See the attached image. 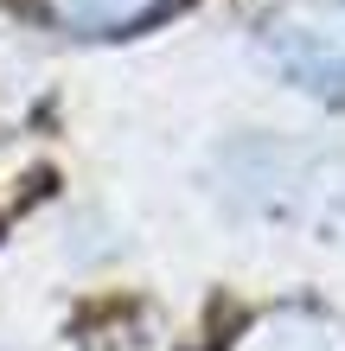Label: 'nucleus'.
<instances>
[{
  "instance_id": "f257e3e1",
  "label": "nucleus",
  "mask_w": 345,
  "mask_h": 351,
  "mask_svg": "<svg viewBox=\"0 0 345 351\" xmlns=\"http://www.w3.org/2000/svg\"><path fill=\"white\" fill-rule=\"evenodd\" d=\"M256 38L294 90L345 102V0H281L275 13H262Z\"/></svg>"
},
{
  "instance_id": "f03ea898",
  "label": "nucleus",
  "mask_w": 345,
  "mask_h": 351,
  "mask_svg": "<svg viewBox=\"0 0 345 351\" xmlns=\"http://www.w3.org/2000/svg\"><path fill=\"white\" fill-rule=\"evenodd\" d=\"M230 351H345V326L313 306H281V313H262Z\"/></svg>"
},
{
  "instance_id": "7ed1b4c3",
  "label": "nucleus",
  "mask_w": 345,
  "mask_h": 351,
  "mask_svg": "<svg viewBox=\"0 0 345 351\" xmlns=\"http://www.w3.org/2000/svg\"><path fill=\"white\" fill-rule=\"evenodd\" d=\"M58 26H71V32H90V38H115V32H134V26H147V19L160 13H173L179 0H45Z\"/></svg>"
}]
</instances>
